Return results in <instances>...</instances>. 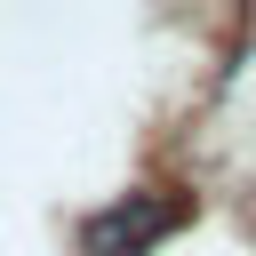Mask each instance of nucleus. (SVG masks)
I'll return each mask as SVG.
<instances>
[{"instance_id": "obj_1", "label": "nucleus", "mask_w": 256, "mask_h": 256, "mask_svg": "<svg viewBox=\"0 0 256 256\" xmlns=\"http://www.w3.org/2000/svg\"><path fill=\"white\" fill-rule=\"evenodd\" d=\"M176 224H184V200L144 184V192H120V200L80 216V256H152Z\"/></svg>"}]
</instances>
